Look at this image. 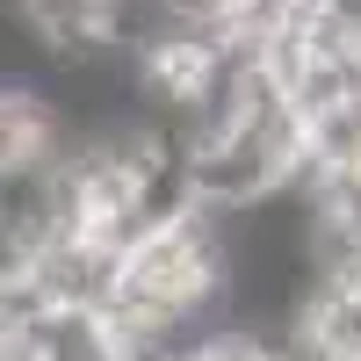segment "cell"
Returning a JSON list of instances; mask_svg holds the SVG:
<instances>
[{
    "mask_svg": "<svg viewBox=\"0 0 361 361\" xmlns=\"http://www.w3.org/2000/svg\"><path fill=\"white\" fill-rule=\"evenodd\" d=\"M188 166V195L209 217H238V209H260L267 195L296 188V166H304V116L289 109V94L275 87L246 123H231L217 137H202L180 152Z\"/></svg>",
    "mask_w": 361,
    "mask_h": 361,
    "instance_id": "cell-1",
    "label": "cell"
},
{
    "mask_svg": "<svg viewBox=\"0 0 361 361\" xmlns=\"http://www.w3.org/2000/svg\"><path fill=\"white\" fill-rule=\"evenodd\" d=\"M116 8L123 0H8V15L51 66L58 58H87L116 44Z\"/></svg>",
    "mask_w": 361,
    "mask_h": 361,
    "instance_id": "cell-2",
    "label": "cell"
},
{
    "mask_svg": "<svg viewBox=\"0 0 361 361\" xmlns=\"http://www.w3.org/2000/svg\"><path fill=\"white\" fill-rule=\"evenodd\" d=\"M188 361H296L282 333H246V325H231V333H209Z\"/></svg>",
    "mask_w": 361,
    "mask_h": 361,
    "instance_id": "cell-3",
    "label": "cell"
}]
</instances>
